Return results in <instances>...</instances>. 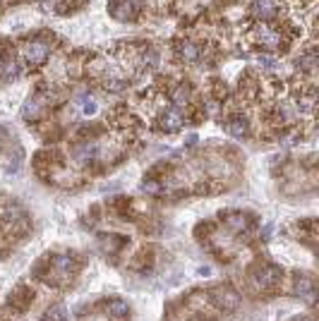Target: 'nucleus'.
<instances>
[{
    "instance_id": "obj_7",
    "label": "nucleus",
    "mask_w": 319,
    "mask_h": 321,
    "mask_svg": "<svg viewBox=\"0 0 319 321\" xmlns=\"http://www.w3.org/2000/svg\"><path fill=\"white\" fill-rule=\"evenodd\" d=\"M257 43L259 46H264V48H269V51H276V48H281L283 39H281L279 32H274V29H269V27H259L257 29Z\"/></svg>"
},
{
    "instance_id": "obj_16",
    "label": "nucleus",
    "mask_w": 319,
    "mask_h": 321,
    "mask_svg": "<svg viewBox=\"0 0 319 321\" xmlns=\"http://www.w3.org/2000/svg\"><path fill=\"white\" fill-rule=\"evenodd\" d=\"M65 316H67V314H65V307H62V305H53L41 321H65Z\"/></svg>"
},
{
    "instance_id": "obj_24",
    "label": "nucleus",
    "mask_w": 319,
    "mask_h": 321,
    "mask_svg": "<svg viewBox=\"0 0 319 321\" xmlns=\"http://www.w3.org/2000/svg\"><path fill=\"white\" fill-rule=\"evenodd\" d=\"M197 274H199V276H209L211 274V266H199V268H197Z\"/></svg>"
},
{
    "instance_id": "obj_20",
    "label": "nucleus",
    "mask_w": 319,
    "mask_h": 321,
    "mask_svg": "<svg viewBox=\"0 0 319 321\" xmlns=\"http://www.w3.org/2000/svg\"><path fill=\"white\" fill-rule=\"evenodd\" d=\"M106 89H108V91H123L125 82L123 79H108V82H106Z\"/></svg>"
},
{
    "instance_id": "obj_19",
    "label": "nucleus",
    "mask_w": 319,
    "mask_h": 321,
    "mask_svg": "<svg viewBox=\"0 0 319 321\" xmlns=\"http://www.w3.org/2000/svg\"><path fill=\"white\" fill-rule=\"evenodd\" d=\"M96 108H99V106H96V101H94V98H89V101H82V113H84V115H94V113H96Z\"/></svg>"
},
{
    "instance_id": "obj_13",
    "label": "nucleus",
    "mask_w": 319,
    "mask_h": 321,
    "mask_svg": "<svg viewBox=\"0 0 319 321\" xmlns=\"http://www.w3.org/2000/svg\"><path fill=\"white\" fill-rule=\"evenodd\" d=\"M41 106H43V103H41L39 98H29V101L24 103V108H22V118L24 120H34L41 113Z\"/></svg>"
},
{
    "instance_id": "obj_1",
    "label": "nucleus",
    "mask_w": 319,
    "mask_h": 321,
    "mask_svg": "<svg viewBox=\"0 0 319 321\" xmlns=\"http://www.w3.org/2000/svg\"><path fill=\"white\" fill-rule=\"evenodd\" d=\"M209 295H211V302H214L218 309H223V312H233V309H238V305H240V295H238L231 285H216Z\"/></svg>"
},
{
    "instance_id": "obj_11",
    "label": "nucleus",
    "mask_w": 319,
    "mask_h": 321,
    "mask_svg": "<svg viewBox=\"0 0 319 321\" xmlns=\"http://www.w3.org/2000/svg\"><path fill=\"white\" fill-rule=\"evenodd\" d=\"M178 53L185 63H197V60H199V46L192 43V41H183L178 46Z\"/></svg>"
},
{
    "instance_id": "obj_14",
    "label": "nucleus",
    "mask_w": 319,
    "mask_h": 321,
    "mask_svg": "<svg viewBox=\"0 0 319 321\" xmlns=\"http://www.w3.org/2000/svg\"><path fill=\"white\" fill-rule=\"evenodd\" d=\"M226 223L233 228L235 233H242V230H247V226H249V220L245 218L242 213H231V216L226 218Z\"/></svg>"
},
{
    "instance_id": "obj_17",
    "label": "nucleus",
    "mask_w": 319,
    "mask_h": 321,
    "mask_svg": "<svg viewBox=\"0 0 319 321\" xmlns=\"http://www.w3.org/2000/svg\"><path fill=\"white\" fill-rule=\"evenodd\" d=\"M55 268L60 271V274H70L72 266H75V261H72V257H67V254H62V257H55Z\"/></svg>"
},
{
    "instance_id": "obj_3",
    "label": "nucleus",
    "mask_w": 319,
    "mask_h": 321,
    "mask_svg": "<svg viewBox=\"0 0 319 321\" xmlns=\"http://www.w3.org/2000/svg\"><path fill=\"white\" fill-rule=\"evenodd\" d=\"M281 281V268L279 266H262L255 276V285L259 290H271L276 288Z\"/></svg>"
},
{
    "instance_id": "obj_12",
    "label": "nucleus",
    "mask_w": 319,
    "mask_h": 321,
    "mask_svg": "<svg viewBox=\"0 0 319 321\" xmlns=\"http://www.w3.org/2000/svg\"><path fill=\"white\" fill-rule=\"evenodd\" d=\"M99 156V149L94 146V144H82L75 149V158H77V163H86V161H94V158Z\"/></svg>"
},
{
    "instance_id": "obj_23",
    "label": "nucleus",
    "mask_w": 319,
    "mask_h": 321,
    "mask_svg": "<svg viewBox=\"0 0 319 321\" xmlns=\"http://www.w3.org/2000/svg\"><path fill=\"white\" fill-rule=\"evenodd\" d=\"M144 189H147L149 194H156V192H161V187H158L156 182H144Z\"/></svg>"
},
{
    "instance_id": "obj_5",
    "label": "nucleus",
    "mask_w": 319,
    "mask_h": 321,
    "mask_svg": "<svg viewBox=\"0 0 319 321\" xmlns=\"http://www.w3.org/2000/svg\"><path fill=\"white\" fill-rule=\"evenodd\" d=\"M252 15L262 19V22H269L274 17L279 15V3L276 0H255L252 5Z\"/></svg>"
},
{
    "instance_id": "obj_6",
    "label": "nucleus",
    "mask_w": 319,
    "mask_h": 321,
    "mask_svg": "<svg viewBox=\"0 0 319 321\" xmlns=\"http://www.w3.org/2000/svg\"><path fill=\"white\" fill-rule=\"evenodd\" d=\"M183 122H185V118H183V113H180L178 108L166 110L164 115H161V130H164V132H168V134L178 132L180 127H183Z\"/></svg>"
},
{
    "instance_id": "obj_18",
    "label": "nucleus",
    "mask_w": 319,
    "mask_h": 321,
    "mask_svg": "<svg viewBox=\"0 0 319 321\" xmlns=\"http://www.w3.org/2000/svg\"><path fill=\"white\" fill-rule=\"evenodd\" d=\"M17 72H19V67H17L15 60H5V63H3V75H5V77H15Z\"/></svg>"
},
{
    "instance_id": "obj_21",
    "label": "nucleus",
    "mask_w": 319,
    "mask_h": 321,
    "mask_svg": "<svg viewBox=\"0 0 319 321\" xmlns=\"http://www.w3.org/2000/svg\"><path fill=\"white\" fill-rule=\"evenodd\" d=\"M259 65L266 67V70H274V67H276V58H271V55H259Z\"/></svg>"
},
{
    "instance_id": "obj_8",
    "label": "nucleus",
    "mask_w": 319,
    "mask_h": 321,
    "mask_svg": "<svg viewBox=\"0 0 319 321\" xmlns=\"http://www.w3.org/2000/svg\"><path fill=\"white\" fill-rule=\"evenodd\" d=\"M295 292H298V298H300V300H305L307 305H312V302H314V295H317L312 278H307V276H300V278H298V283H295Z\"/></svg>"
},
{
    "instance_id": "obj_4",
    "label": "nucleus",
    "mask_w": 319,
    "mask_h": 321,
    "mask_svg": "<svg viewBox=\"0 0 319 321\" xmlns=\"http://www.w3.org/2000/svg\"><path fill=\"white\" fill-rule=\"evenodd\" d=\"M140 10V3L137 0H110V15L118 17V19H132Z\"/></svg>"
},
{
    "instance_id": "obj_10",
    "label": "nucleus",
    "mask_w": 319,
    "mask_h": 321,
    "mask_svg": "<svg viewBox=\"0 0 319 321\" xmlns=\"http://www.w3.org/2000/svg\"><path fill=\"white\" fill-rule=\"evenodd\" d=\"M103 309L108 316H116V319H123L130 314V305L125 300H108V302H103Z\"/></svg>"
},
{
    "instance_id": "obj_22",
    "label": "nucleus",
    "mask_w": 319,
    "mask_h": 321,
    "mask_svg": "<svg viewBox=\"0 0 319 321\" xmlns=\"http://www.w3.org/2000/svg\"><path fill=\"white\" fill-rule=\"evenodd\" d=\"M106 237H113V235H106ZM120 244H123V240H118V242H113V240H103V247H106V250H118V247H120Z\"/></svg>"
},
{
    "instance_id": "obj_15",
    "label": "nucleus",
    "mask_w": 319,
    "mask_h": 321,
    "mask_svg": "<svg viewBox=\"0 0 319 321\" xmlns=\"http://www.w3.org/2000/svg\"><path fill=\"white\" fill-rule=\"evenodd\" d=\"M171 101L175 103V106H185V103L190 101V89H187L185 84H180L178 89L171 94Z\"/></svg>"
},
{
    "instance_id": "obj_2",
    "label": "nucleus",
    "mask_w": 319,
    "mask_h": 321,
    "mask_svg": "<svg viewBox=\"0 0 319 321\" xmlns=\"http://www.w3.org/2000/svg\"><path fill=\"white\" fill-rule=\"evenodd\" d=\"M48 55H51V46H48L46 41H31V43L24 46V58H27V63L29 65L46 63Z\"/></svg>"
},
{
    "instance_id": "obj_9",
    "label": "nucleus",
    "mask_w": 319,
    "mask_h": 321,
    "mask_svg": "<svg viewBox=\"0 0 319 321\" xmlns=\"http://www.w3.org/2000/svg\"><path fill=\"white\" fill-rule=\"evenodd\" d=\"M228 132L233 134L235 139H242V137H247L249 134V122L247 118H242V115H235V118L228 120Z\"/></svg>"
}]
</instances>
